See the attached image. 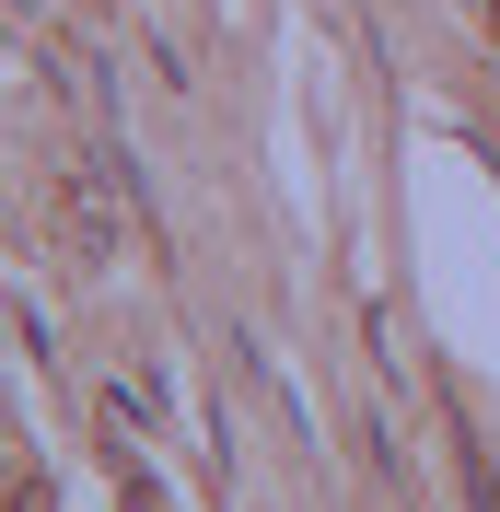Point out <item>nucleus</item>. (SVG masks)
I'll list each match as a JSON object with an SVG mask.
<instances>
[{"mask_svg": "<svg viewBox=\"0 0 500 512\" xmlns=\"http://www.w3.org/2000/svg\"><path fill=\"white\" fill-rule=\"evenodd\" d=\"M59 222H70V245H82V256H105V245H117V233H105V198L82 187V175H59Z\"/></svg>", "mask_w": 500, "mask_h": 512, "instance_id": "f257e3e1", "label": "nucleus"}]
</instances>
